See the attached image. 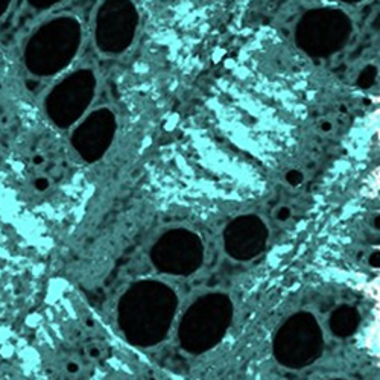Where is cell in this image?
Wrapping results in <instances>:
<instances>
[{"label": "cell", "mask_w": 380, "mask_h": 380, "mask_svg": "<svg viewBox=\"0 0 380 380\" xmlns=\"http://www.w3.org/2000/svg\"><path fill=\"white\" fill-rule=\"evenodd\" d=\"M136 15L130 2H107L97 14L96 41L108 53H117L131 43Z\"/></svg>", "instance_id": "cell-3"}, {"label": "cell", "mask_w": 380, "mask_h": 380, "mask_svg": "<svg viewBox=\"0 0 380 380\" xmlns=\"http://www.w3.org/2000/svg\"><path fill=\"white\" fill-rule=\"evenodd\" d=\"M116 122L108 110H97L84 120L72 136V143L86 161L99 160L113 140Z\"/></svg>", "instance_id": "cell-4"}, {"label": "cell", "mask_w": 380, "mask_h": 380, "mask_svg": "<svg viewBox=\"0 0 380 380\" xmlns=\"http://www.w3.org/2000/svg\"><path fill=\"white\" fill-rule=\"evenodd\" d=\"M9 6H11L9 0H0V18H2V17L6 14V11L9 9Z\"/></svg>", "instance_id": "cell-6"}, {"label": "cell", "mask_w": 380, "mask_h": 380, "mask_svg": "<svg viewBox=\"0 0 380 380\" xmlns=\"http://www.w3.org/2000/svg\"><path fill=\"white\" fill-rule=\"evenodd\" d=\"M66 370H67V373H69V374H76V373L79 371V365H78V362L70 361V362H67Z\"/></svg>", "instance_id": "cell-7"}, {"label": "cell", "mask_w": 380, "mask_h": 380, "mask_svg": "<svg viewBox=\"0 0 380 380\" xmlns=\"http://www.w3.org/2000/svg\"><path fill=\"white\" fill-rule=\"evenodd\" d=\"M95 86L96 79L90 70H78L62 79L46 99L50 120L59 128L73 125L90 105Z\"/></svg>", "instance_id": "cell-2"}, {"label": "cell", "mask_w": 380, "mask_h": 380, "mask_svg": "<svg viewBox=\"0 0 380 380\" xmlns=\"http://www.w3.org/2000/svg\"><path fill=\"white\" fill-rule=\"evenodd\" d=\"M81 43L73 17H58L37 29L25 48V64L35 76H52L69 66Z\"/></svg>", "instance_id": "cell-1"}, {"label": "cell", "mask_w": 380, "mask_h": 380, "mask_svg": "<svg viewBox=\"0 0 380 380\" xmlns=\"http://www.w3.org/2000/svg\"><path fill=\"white\" fill-rule=\"evenodd\" d=\"M29 3H31L34 8H38V9H46V8L53 6L56 2H53V0H31Z\"/></svg>", "instance_id": "cell-5"}, {"label": "cell", "mask_w": 380, "mask_h": 380, "mask_svg": "<svg viewBox=\"0 0 380 380\" xmlns=\"http://www.w3.org/2000/svg\"><path fill=\"white\" fill-rule=\"evenodd\" d=\"M37 184H38V189H46V180H40V181H37Z\"/></svg>", "instance_id": "cell-8"}]
</instances>
